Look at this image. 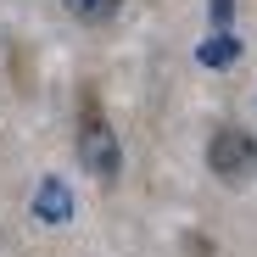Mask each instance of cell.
<instances>
[{
    "instance_id": "1",
    "label": "cell",
    "mask_w": 257,
    "mask_h": 257,
    "mask_svg": "<svg viewBox=\"0 0 257 257\" xmlns=\"http://www.w3.org/2000/svg\"><path fill=\"white\" fill-rule=\"evenodd\" d=\"M78 162L90 168L101 185H112V179L123 174V140L112 135V123H106L95 106L78 117Z\"/></svg>"
},
{
    "instance_id": "2",
    "label": "cell",
    "mask_w": 257,
    "mask_h": 257,
    "mask_svg": "<svg viewBox=\"0 0 257 257\" xmlns=\"http://www.w3.org/2000/svg\"><path fill=\"white\" fill-rule=\"evenodd\" d=\"M207 168H212L224 185L251 179V174H257V140L246 135V128H235V123L212 128V140H207Z\"/></svg>"
},
{
    "instance_id": "3",
    "label": "cell",
    "mask_w": 257,
    "mask_h": 257,
    "mask_svg": "<svg viewBox=\"0 0 257 257\" xmlns=\"http://www.w3.org/2000/svg\"><path fill=\"white\" fill-rule=\"evenodd\" d=\"M34 212H39V218H51V224H62L67 212H73L67 185H62V179H45V185H39V196H34Z\"/></svg>"
},
{
    "instance_id": "4",
    "label": "cell",
    "mask_w": 257,
    "mask_h": 257,
    "mask_svg": "<svg viewBox=\"0 0 257 257\" xmlns=\"http://www.w3.org/2000/svg\"><path fill=\"white\" fill-rule=\"evenodd\" d=\"M62 6L78 17V23H112L123 12V0H62Z\"/></svg>"
},
{
    "instance_id": "5",
    "label": "cell",
    "mask_w": 257,
    "mask_h": 257,
    "mask_svg": "<svg viewBox=\"0 0 257 257\" xmlns=\"http://www.w3.org/2000/svg\"><path fill=\"white\" fill-rule=\"evenodd\" d=\"M235 56H240V45H235V39H207V45H201V62L207 67H235Z\"/></svg>"
},
{
    "instance_id": "6",
    "label": "cell",
    "mask_w": 257,
    "mask_h": 257,
    "mask_svg": "<svg viewBox=\"0 0 257 257\" xmlns=\"http://www.w3.org/2000/svg\"><path fill=\"white\" fill-rule=\"evenodd\" d=\"M207 12H212V23L224 28V23H229V0H207Z\"/></svg>"
}]
</instances>
